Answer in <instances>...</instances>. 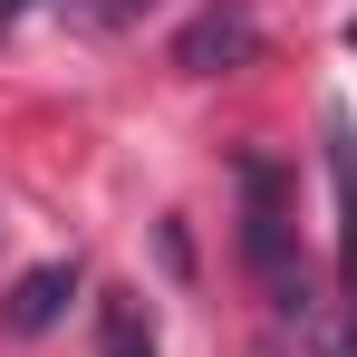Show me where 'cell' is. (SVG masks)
I'll use <instances>...</instances> for the list:
<instances>
[{
  "instance_id": "3957f363",
  "label": "cell",
  "mask_w": 357,
  "mask_h": 357,
  "mask_svg": "<svg viewBox=\"0 0 357 357\" xmlns=\"http://www.w3.org/2000/svg\"><path fill=\"white\" fill-rule=\"evenodd\" d=\"M328 193H338V299L357 319V116L328 107Z\"/></svg>"
},
{
  "instance_id": "5b68a950",
  "label": "cell",
  "mask_w": 357,
  "mask_h": 357,
  "mask_svg": "<svg viewBox=\"0 0 357 357\" xmlns=\"http://www.w3.org/2000/svg\"><path fill=\"white\" fill-rule=\"evenodd\" d=\"M107 357H155V338H145V319H135V309H107Z\"/></svg>"
},
{
  "instance_id": "ba28073f",
  "label": "cell",
  "mask_w": 357,
  "mask_h": 357,
  "mask_svg": "<svg viewBox=\"0 0 357 357\" xmlns=\"http://www.w3.org/2000/svg\"><path fill=\"white\" fill-rule=\"evenodd\" d=\"M107 10H135V0H107Z\"/></svg>"
},
{
  "instance_id": "52a82bcc",
  "label": "cell",
  "mask_w": 357,
  "mask_h": 357,
  "mask_svg": "<svg viewBox=\"0 0 357 357\" xmlns=\"http://www.w3.org/2000/svg\"><path fill=\"white\" fill-rule=\"evenodd\" d=\"M20 10H29V0H0V20H20Z\"/></svg>"
},
{
  "instance_id": "6da1fadb",
  "label": "cell",
  "mask_w": 357,
  "mask_h": 357,
  "mask_svg": "<svg viewBox=\"0 0 357 357\" xmlns=\"http://www.w3.org/2000/svg\"><path fill=\"white\" fill-rule=\"evenodd\" d=\"M232 183H241V251H251V271H261L271 309L309 328L319 299H309V271L290 261V183H280V165H271V155H241Z\"/></svg>"
},
{
  "instance_id": "8992f818",
  "label": "cell",
  "mask_w": 357,
  "mask_h": 357,
  "mask_svg": "<svg viewBox=\"0 0 357 357\" xmlns=\"http://www.w3.org/2000/svg\"><path fill=\"white\" fill-rule=\"evenodd\" d=\"M309 348H319V357H357V319H348V309H338V319L319 309V319H309Z\"/></svg>"
},
{
  "instance_id": "7a4b0ae2",
  "label": "cell",
  "mask_w": 357,
  "mask_h": 357,
  "mask_svg": "<svg viewBox=\"0 0 357 357\" xmlns=\"http://www.w3.org/2000/svg\"><path fill=\"white\" fill-rule=\"evenodd\" d=\"M261 59V20H251V0H203L193 20H183L174 39V68H193V77H232V68Z\"/></svg>"
},
{
  "instance_id": "277c9868",
  "label": "cell",
  "mask_w": 357,
  "mask_h": 357,
  "mask_svg": "<svg viewBox=\"0 0 357 357\" xmlns=\"http://www.w3.org/2000/svg\"><path fill=\"white\" fill-rule=\"evenodd\" d=\"M68 299H77V261H39V271H20L10 299H0V328L10 338H39V328H59Z\"/></svg>"
}]
</instances>
